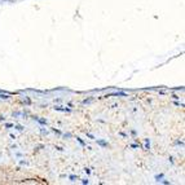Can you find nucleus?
<instances>
[{
	"label": "nucleus",
	"mask_w": 185,
	"mask_h": 185,
	"mask_svg": "<svg viewBox=\"0 0 185 185\" xmlns=\"http://www.w3.org/2000/svg\"><path fill=\"white\" fill-rule=\"evenodd\" d=\"M98 144H100V145H102V146H106V145H107V144H105L104 141H98Z\"/></svg>",
	"instance_id": "f257e3e1"
}]
</instances>
